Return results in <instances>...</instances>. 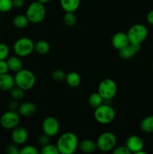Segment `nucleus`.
Here are the masks:
<instances>
[{
    "instance_id": "nucleus-1",
    "label": "nucleus",
    "mask_w": 153,
    "mask_h": 154,
    "mask_svg": "<svg viewBox=\"0 0 153 154\" xmlns=\"http://www.w3.org/2000/svg\"><path fill=\"white\" fill-rule=\"evenodd\" d=\"M77 136L73 132H68L60 135L56 143V147L61 154H73L78 147Z\"/></svg>"
},
{
    "instance_id": "nucleus-33",
    "label": "nucleus",
    "mask_w": 153,
    "mask_h": 154,
    "mask_svg": "<svg viewBox=\"0 0 153 154\" xmlns=\"http://www.w3.org/2000/svg\"><path fill=\"white\" fill-rule=\"evenodd\" d=\"M6 153L8 154H20V150H19L16 144H9L6 147Z\"/></svg>"
},
{
    "instance_id": "nucleus-30",
    "label": "nucleus",
    "mask_w": 153,
    "mask_h": 154,
    "mask_svg": "<svg viewBox=\"0 0 153 154\" xmlns=\"http://www.w3.org/2000/svg\"><path fill=\"white\" fill-rule=\"evenodd\" d=\"M9 48L6 44L0 43V60H5L9 55Z\"/></svg>"
},
{
    "instance_id": "nucleus-7",
    "label": "nucleus",
    "mask_w": 153,
    "mask_h": 154,
    "mask_svg": "<svg viewBox=\"0 0 153 154\" xmlns=\"http://www.w3.org/2000/svg\"><path fill=\"white\" fill-rule=\"evenodd\" d=\"M97 148L102 152H109L115 148L116 144V138L115 135L110 132H105L100 134L98 138Z\"/></svg>"
},
{
    "instance_id": "nucleus-22",
    "label": "nucleus",
    "mask_w": 153,
    "mask_h": 154,
    "mask_svg": "<svg viewBox=\"0 0 153 154\" xmlns=\"http://www.w3.org/2000/svg\"><path fill=\"white\" fill-rule=\"evenodd\" d=\"M28 20L26 15L18 14L14 17L13 20V24L16 28L17 29H24L28 26Z\"/></svg>"
},
{
    "instance_id": "nucleus-5",
    "label": "nucleus",
    "mask_w": 153,
    "mask_h": 154,
    "mask_svg": "<svg viewBox=\"0 0 153 154\" xmlns=\"http://www.w3.org/2000/svg\"><path fill=\"white\" fill-rule=\"evenodd\" d=\"M116 113L113 108L109 105L102 104L95 108L94 113V119L100 124L110 123L115 118Z\"/></svg>"
},
{
    "instance_id": "nucleus-34",
    "label": "nucleus",
    "mask_w": 153,
    "mask_h": 154,
    "mask_svg": "<svg viewBox=\"0 0 153 154\" xmlns=\"http://www.w3.org/2000/svg\"><path fill=\"white\" fill-rule=\"evenodd\" d=\"M9 71L6 60H0V75L8 73Z\"/></svg>"
},
{
    "instance_id": "nucleus-2",
    "label": "nucleus",
    "mask_w": 153,
    "mask_h": 154,
    "mask_svg": "<svg viewBox=\"0 0 153 154\" xmlns=\"http://www.w3.org/2000/svg\"><path fill=\"white\" fill-rule=\"evenodd\" d=\"M129 43L136 47L140 51L141 45L148 36V29L142 24H135L129 28L127 32Z\"/></svg>"
},
{
    "instance_id": "nucleus-26",
    "label": "nucleus",
    "mask_w": 153,
    "mask_h": 154,
    "mask_svg": "<svg viewBox=\"0 0 153 154\" xmlns=\"http://www.w3.org/2000/svg\"><path fill=\"white\" fill-rule=\"evenodd\" d=\"M24 91L22 89L20 88L19 87H16V85L10 90V96H11L12 99H15L16 101L21 100L22 99H23L24 97Z\"/></svg>"
},
{
    "instance_id": "nucleus-41",
    "label": "nucleus",
    "mask_w": 153,
    "mask_h": 154,
    "mask_svg": "<svg viewBox=\"0 0 153 154\" xmlns=\"http://www.w3.org/2000/svg\"><path fill=\"white\" fill-rule=\"evenodd\" d=\"M0 40H1V35H0Z\"/></svg>"
},
{
    "instance_id": "nucleus-17",
    "label": "nucleus",
    "mask_w": 153,
    "mask_h": 154,
    "mask_svg": "<svg viewBox=\"0 0 153 154\" xmlns=\"http://www.w3.org/2000/svg\"><path fill=\"white\" fill-rule=\"evenodd\" d=\"M8 63L9 70L14 72H17L22 69V60L20 59L18 56H12V57H8L6 60Z\"/></svg>"
},
{
    "instance_id": "nucleus-23",
    "label": "nucleus",
    "mask_w": 153,
    "mask_h": 154,
    "mask_svg": "<svg viewBox=\"0 0 153 154\" xmlns=\"http://www.w3.org/2000/svg\"><path fill=\"white\" fill-rule=\"evenodd\" d=\"M50 46L49 43L46 41L40 40L34 44L35 51L38 54H41V55L47 54L50 51Z\"/></svg>"
},
{
    "instance_id": "nucleus-27",
    "label": "nucleus",
    "mask_w": 153,
    "mask_h": 154,
    "mask_svg": "<svg viewBox=\"0 0 153 154\" xmlns=\"http://www.w3.org/2000/svg\"><path fill=\"white\" fill-rule=\"evenodd\" d=\"M40 153L42 154H58L59 152H58L56 145L47 144L43 146L41 150H40Z\"/></svg>"
},
{
    "instance_id": "nucleus-6",
    "label": "nucleus",
    "mask_w": 153,
    "mask_h": 154,
    "mask_svg": "<svg viewBox=\"0 0 153 154\" xmlns=\"http://www.w3.org/2000/svg\"><path fill=\"white\" fill-rule=\"evenodd\" d=\"M14 52L20 57H27L30 55L34 50V44L28 38H20L16 41L13 47Z\"/></svg>"
},
{
    "instance_id": "nucleus-15",
    "label": "nucleus",
    "mask_w": 153,
    "mask_h": 154,
    "mask_svg": "<svg viewBox=\"0 0 153 154\" xmlns=\"http://www.w3.org/2000/svg\"><path fill=\"white\" fill-rule=\"evenodd\" d=\"M78 147L82 153H92L96 150L97 144L96 142L91 139H84L79 143Z\"/></svg>"
},
{
    "instance_id": "nucleus-24",
    "label": "nucleus",
    "mask_w": 153,
    "mask_h": 154,
    "mask_svg": "<svg viewBox=\"0 0 153 154\" xmlns=\"http://www.w3.org/2000/svg\"><path fill=\"white\" fill-rule=\"evenodd\" d=\"M103 102L104 99L101 97V96L99 94L98 92V93H92L88 99V104H89V105L92 108H94V109H95L96 108H98V106H100V105H102V104H103Z\"/></svg>"
},
{
    "instance_id": "nucleus-35",
    "label": "nucleus",
    "mask_w": 153,
    "mask_h": 154,
    "mask_svg": "<svg viewBox=\"0 0 153 154\" xmlns=\"http://www.w3.org/2000/svg\"><path fill=\"white\" fill-rule=\"evenodd\" d=\"M49 141H50V137L44 133L42 135H40V136L38 138L39 144L42 146H44L46 145V144H49Z\"/></svg>"
},
{
    "instance_id": "nucleus-10",
    "label": "nucleus",
    "mask_w": 153,
    "mask_h": 154,
    "mask_svg": "<svg viewBox=\"0 0 153 154\" xmlns=\"http://www.w3.org/2000/svg\"><path fill=\"white\" fill-rule=\"evenodd\" d=\"M42 129L44 133L50 138L58 134L59 130V123L56 118L53 117H47L44 119L42 123Z\"/></svg>"
},
{
    "instance_id": "nucleus-32",
    "label": "nucleus",
    "mask_w": 153,
    "mask_h": 154,
    "mask_svg": "<svg viewBox=\"0 0 153 154\" xmlns=\"http://www.w3.org/2000/svg\"><path fill=\"white\" fill-rule=\"evenodd\" d=\"M112 153L113 154H129L130 153V151L129 150V149L128 148L126 145H122L119 146V147H117L116 148L112 150Z\"/></svg>"
},
{
    "instance_id": "nucleus-21",
    "label": "nucleus",
    "mask_w": 153,
    "mask_h": 154,
    "mask_svg": "<svg viewBox=\"0 0 153 154\" xmlns=\"http://www.w3.org/2000/svg\"><path fill=\"white\" fill-rule=\"evenodd\" d=\"M140 129L146 133H153V116H148L141 121Z\"/></svg>"
},
{
    "instance_id": "nucleus-3",
    "label": "nucleus",
    "mask_w": 153,
    "mask_h": 154,
    "mask_svg": "<svg viewBox=\"0 0 153 154\" xmlns=\"http://www.w3.org/2000/svg\"><path fill=\"white\" fill-rule=\"evenodd\" d=\"M15 85L23 90H28L32 88L35 84V76L31 71L22 69L16 72L14 76Z\"/></svg>"
},
{
    "instance_id": "nucleus-9",
    "label": "nucleus",
    "mask_w": 153,
    "mask_h": 154,
    "mask_svg": "<svg viewBox=\"0 0 153 154\" xmlns=\"http://www.w3.org/2000/svg\"><path fill=\"white\" fill-rule=\"evenodd\" d=\"M20 117V114L15 111H10L4 113L0 118L2 126L6 129H13L19 126Z\"/></svg>"
},
{
    "instance_id": "nucleus-12",
    "label": "nucleus",
    "mask_w": 153,
    "mask_h": 154,
    "mask_svg": "<svg viewBox=\"0 0 153 154\" xmlns=\"http://www.w3.org/2000/svg\"><path fill=\"white\" fill-rule=\"evenodd\" d=\"M11 139L16 145H21L25 144L28 139V132L23 127L16 126L12 129Z\"/></svg>"
},
{
    "instance_id": "nucleus-37",
    "label": "nucleus",
    "mask_w": 153,
    "mask_h": 154,
    "mask_svg": "<svg viewBox=\"0 0 153 154\" xmlns=\"http://www.w3.org/2000/svg\"><path fill=\"white\" fill-rule=\"evenodd\" d=\"M24 5V0H13V7L20 8Z\"/></svg>"
},
{
    "instance_id": "nucleus-36",
    "label": "nucleus",
    "mask_w": 153,
    "mask_h": 154,
    "mask_svg": "<svg viewBox=\"0 0 153 154\" xmlns=\"http://www.w3.org/2000/svg\"><path fill=\"white\" fill-rule=\"evenodd\" d=\"M9 108H10V110H11V111H15L16 109L19 108V105H18L16 100L14 99L13 101H11V102L9 103Z\"/></svg>"
},
{
    "instance_id": "nucleus-28",
    "label": "nucleus",
    "mask_w": 153,
    "mask_h": 154,
    "mask_svg": "<svg viewBox=\"0 0 153 154\" xmlns=\"http://www.w3.org/2000/svg\"><path fill=\"white\" fill-rule=\"evenodd\" d=\"M13 8V0H0V12L10 11Z\"/></svg>"
},
{
    "instance_id": "nucleus-14",
    "label": "nucleus",
    "mask_w": 153,
    "mask_h": 154,
    "mask_svg": "<svg viewBox=\"0 0 153 154\" xmlns=\"http://www.w3.org/2000/svg\"><path fill=\"white\" fill-rule=\"evenodd\" d=\"M14 86V77H12L8 73L0 75V90L2 91H10Z\"/></svg>"
},
{
    "instance_id": "nucleus-4",
    "label": "nucleus",
    "mask_w": 153,
    "mask_h": 154,
    "mask_svg": "<svg viewBox=\"0 0 153 154\" xmlns=\"http://www.w3.org/2000/svg\"><path fill=\"white\" fill-rule=\"evenodd\" d=\"M26 15L32 23H39L42 22L46 15L44 5L39 2H33L27 8Z\"/></svg>"
},
{
    "instance_id": "nucleus-13",
    "label": "nucleus",
    "mask_w": 153,
    "mask_h": 154,
    "mask_svg": "<svg viewBox=\"0 0 153 154\" xmlns=\"http://www.w3.org/2000/svg\"><path fill=\"white\" fill-rule=\"evenodd\" d=\"M111 42H112L113 48H115L117 50L122 49L129 44L127 33L122 32H118L114 34Z\"/></svg>"
},
{
    "instance_id": "nucleus-18",
    "label": "nucleus",
    "mask_w": 153,
    "mask_h": 154,
    "mask_svg": "<svg viewBox=\"0 0 153 154\" xmlns=\"http://www.w3.org/2000/svg\"><path fill=\"white\" fill-rule=\"evenodd\" d=\"M19 114L24 117H29L33 115L36 111V106L34 103L26 102L19 106Z\"/></svg>"
},
{
    "instance_id": "nucleus-25",
    "label": "nucleus",
    "mask_w": 153,
    "mask_h": 154,
    "mask_svg": "<svg viewBox=\"0 0 153 154\" xmlns=\"http://www.w3.org/2000/svg\"><path fill=\"white\" fill-rule=\"evenodd\" d=\"M63 22L67 26H74L76 23V17L74 12H66L63 17Z\"/></svg>"
},
{
    "instance_id": "nucleus-38",
    "label": "nucleus",
    "mask_w": 153,
    "mask_h": 154,
    "mask_svg": "<svg viewBox=\"0 0 153 154\" xmlns=\"http://www.w3.org/2000/svg\"><path fill=\"white\" fill-rule=\"evenodd\" d=\"M146 20L151 25H153V10H151L146 16Z\"/></svg>"
},
{
    "instance_id": "nucleus-8",
    "label": "nucleus",
    "mask_w": 153,
    "mask_h": 154,
    "mask_svg": "<svg viewBox=\"0 0 153 154\" xmlns=\"http://www.w3.org/2000/svg\"><path fill=\"white\" fill-rule=\"evenodd\" d=\"M98 92L104 100H110L116 95L117 85L113 80L106 78L100 83Z\"/></svg>"
},
{
    "instance_id": "nucleus-29",
    "label": "nucleus",
    "mask_w": 153,
    "mask_h": 154,
    "mask_svg": "<svg viewBox=\"0 0 153 154\" xmlns=\"http://www.w3.org/2000/svg\"><path fill=\"white\" fill-rule=\"evenodd\" d=\"M65 77L66 74L62 70H60V69H57V70L54 71L52 74V78L54 81H57V82H62L64 80H65Z\"/></svg>"
},
{
    "instance_id": "nucleus-40",
    "label": "nucleus",
    "mask_w": 153,
    "mask_h": 154,
    "mask_svg": "<svg viewBox=\"0 0 153 154\" xmlns=\"http://www.w3.org/2000/svg\"><path fill=\"white\" fill-rule=\"evenodd\" d=\"M152 69H153V62H152Z\"/></svg>"
},
{
    "instance_id": "nucleus-31",
    "label": "nucleus",
    "mask_w": 153,
    "mask_h": 154,
    "mask_svg": "<svg viewBox=\"0 0 153 154\" xmlns=\"http://www.w3.org/2000/svg\"><path fill=\"white\" fill-rule=\"evenodd\" d=\"M38 150L35 147L32 145H27L20 150V154H38Z\"/></svg>"
},
{
    "instance_id": "nucleus-16",
    "label": "nucleus",
    "mask_w": 153,
    "mask_h": 154,
    "mask_svg": "<svg viewBox=\"0 0 153 154\" xmlns=\"http://www.w3.org/2000/svg\"><path fill=\"white\" fill-rule=\"evenodd\" d=\"M138 51H138V49L136 47L129 43L125 47L122 48V49L118 50V55H119V57L122 59L128 60V59L132 58Z\"/></svg>"
},
{
    "instance_id": "nucleus-39",
    "label": "nucleus",
    "mask_w": 153,
    "mask_h": 154,
    "mask_svg": "<svg viewBox=\"0 0 153 154\" xmlns=\"http://www.w3.org/2000/svg\"><path fill=\"white\" fill-rule=\"evenodd\" d=\"M37 1L39 2L42 3V4L45 5V4H47V3L50 2L52 1V0H37Z\"/></svg>"
},
{
    "instance_id": "nucleus-11",
    "label": "nucleus",
    "mask_w": 153,
    "mask_h": 154,
    "mask_svg": "<svg viewBox=\"0 0 153 154\" xmlns=\"http://www.w3.org/2000/svg\"><path fill=\"white\" fill-rule=\"evenodd\" d=\"M125 145L129 149L130 153L136 154L140 150H143L144 143L142 138L138 135H131L127 139Z\"/></svg>"
},
{
    "instance_id": "nucleus-20",
    "label": "nucleus",
    "mask_w": 153,
    "mask_h": 154,
    "mask_svg": "<svg viewBox=\"0 0 153 154\" xmlns=\"http://www.w3.org/2000/svg\"><path fill=\"white\" fill-rule=\"evenodd\" d=\"M65 81L69 87H77L80 84L81 78L79 74L75 72H72L66 75Z\"/></svg>"
},
{
    "instance_id": "nucleus-19",
    "label": "nucleus",
    "mask_w": 153,
    "mask_h": 154,
    "mask_svg": "<svg viewBox=\"0 0 153 154\" xmlns=\"http://www.w3.org/2000/svg\"><path fill=\"white\" fill-rule=\"evenodd\" d=\"M61 7L65 12L74 13L80 5V0H60Z\"/></svg>"
}]
</instances>
